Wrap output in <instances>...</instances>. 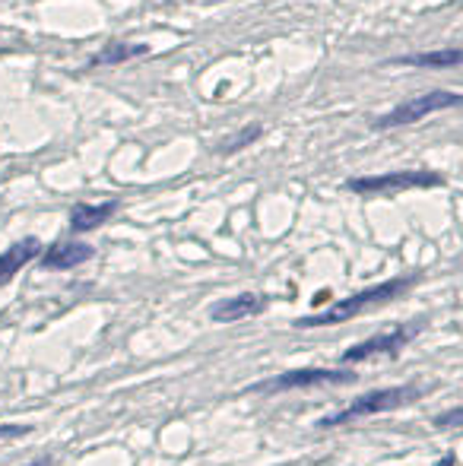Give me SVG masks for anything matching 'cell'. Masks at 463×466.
Masks as SVG:
<instances>
[{
	"mask_svg": "<svg viewBox=\"0 0 463 466\" xmlns=\"http://www.w3.org/2000/svg\"><path fill=\"white\" fill-rule=\"evenodd\" d=\"M419 277H397V279H388V282H377V286H368L362 289V292L349 295V299L337 301L334 308H327V311L321 314H308V318H298L296 327H334V324H343V320H352L356 314L368 311V308H377V305H388V301L400 299L403 292H407L413 282Z\"/></svg>",
	"mask_w": 463,
	"mask_h": 466,
	"instance_id": "cell-1",
	"label": "cell"
},
{
	"mask_svg": "<svg viewBox=\"0 0 463 466\" xmlns=\"http://www.w3.org/2000/svg\"><path fill=\"white\" fill-rule=\"evenodd\" d=\"M428 387H416V384H400V387H377V390H368L362 397H356L343 412L337 416L321 419V429H337V425H347L356 422V419L365 416H377V412H390V410H400V406L413 403V400L426 397Z\"/></svg>",
	"mask_w": 463,
	"mask_h": 466,
	"instance_id": "cell-2",
	"label": "cell"
},
{
	"mask_svg": "<svg viewBox=\"0 0 463 466\" xmlns=\"http://www.w3.org/2000/svg\"><path fill=\"white\" fill-rule=\"evenodd\" d=\"M451 108H463V96L448 93V89H435V93L413 96V98H407V102H400L397 108H390L388 115L377 117L371 127L375 130L407 127V124H416V121H422V117L438 115V111H451Z\"/></svg>",
	"mask_w": 463,
	"mask_h": 466,
	"instance_id": "cell-3",
	"label": "cell"
},
{
	"mask_svg": "<svg viewBox=\"0 0 463 466\" xmlns=\"http://www.w3.org/2000/svg\"><path fill=\"white\" fill-rule=\"evenodd\" d=\"M334 384H356L352 369H289L277 378H267L251 384L254 393H286V390H308V387H334Z\"/></svg>",
	"mask_w": 463,
	"mask_h": 466,
	"instance_id": "cell-4",
	"label": "cell"
},
{
	"mask_svg": "<svg viewBox=\"0 0 463 466\" xmlns=\"http://www.w3.org/2000/svg\"><path fill=\"white\" fill-rule=\"evenodd\" d=\"M445 175L426 172V168H407V172H384V175H368V178H349L347 187L352 194H397V190H413V187H441Z\"/></svg>",
	"mask_w": 463,
	"mask_h": 466,
	"instance_id": "cell-5",
	"label": "cell"
},
{
	"mask_svg": "<svg viewBox=\"0 0 463 466\" xmlns=\"http://www.w3.org/2000/svg\"><path fill=\"white\" fill-rule=\"evenodd\" d=\"M419 330H422V324H403V327H397V330H390V333L368 337V339H362V343L349 346V350L343 352L340 362L352 365V362H368V359H375V356H397V352H400Z\"/></svg>",
	"mask_w": 463,
	"mask_h": 466,
	"instance_id": "cell-6",
	"label": "cell"
},
{
	"mask_svg": "<svg viewBox=\"0 0 463 466\" xmlns=\"http://www.w3.org/2000/svg\"><path fill=\"white\" fill-rule=\"evenodd\" d=\"M96 248L86 241H57L42 254V270H74V267L93 260Z\"/></svg>",
	"mask_w": 463,
	"mask_h": 466,
	"instance_id": "cell-7",
	"label": "cell"
},
{
	"mask_svg": "<svg viewBox=\"0 0 463 466\" xmlns=\"http://www.w3.org/2000/svg\"><path fill=\"white\" fill-rule=\"evenodd\" d=\"M267 308V299L257 292H241L235 299H226V301H216L210 308V318L216 324H232V320H241V318H251V314H260Z\"/></svg>",
	"mask_w": 463,
	"mask_h": 466,
	"instance_id": "cell-8",
	"label": "cell"
},
{
	"mask_svg": "<svg viewBox=\"0 0 463 466\" xmlns=\"http://www.w3.org/2000/svg\"><path fill=\"white\" fill-rule=\"evenodd\" d=\"M38 254H42V241L38 238H23L6 248V251L0 254V286H6V282L16 277L29 260H35Z\"/></svg>",
	"mask_w": 463,
	"mask_h": 466,
	"instance_id": "cell-9",
	"label": "cell"
},
{
	"mask_svg": "<svg viewBox=\"0 0 463 466\" xmlns=\"http://www.w3.org/2000/svg\"><path fill=\"white\" fill-rule=\"evenodd\" d=\"M115 213H117V200H106V203H76V207L70 209V228H74L76 235L93 232V228H99L102 222L112 219Z\"/></svg>",
	"mask_w": 463,
	"mask_h": 466,
	"instance_id": "cell-10",
	"label": "cell"
},
{
	"mask_svg": "<svg viewBox=\"0 0 463 466\" xmlns=\"http://www.w3.org/2000/svg\"><path fill=\"white\" fill-rule=\"evenodd\" d=\"M394 64L403 67H422V70H445L463 64V48H438V51H419V55H403Z\"/></svg>",
	"mask_w": 463,
	"mask_h": 466,
	"instance_id": "cell-11",
	"label": "cell"
},
{
	"mask_svg": "<svg viewBox=\"0 0 463 466\" xmlns=\"http://www.w3.org/2000/svg\"><path fill=\"white\" fill-rule=\"evenodd\" d=\"M149 51V45H136V42H108L99 55L89 57V67H108V64H124L143 57Z\"/></svg>",
	"mask_w": 463,
	"mask_h": 466,
	"instance_id": "cell-12",
	"label": "cell"
},
{
	"mask_svg": "<svg viewBox=\"0 0 463 466\" xmlns=\"http://www.w3.org/2000/svg\"><path fill=\"white\" fill-rule=\"evenodd\" d=\"M260 137V127L254 124V127H245V130H238V134L232 137V140H226L223 147H219V156H232V153H238V149H245L247 143H254Z\"/></svg>",
	"mask_w": 463,
	"mask_h": 466,
	"instance_id": "cell-13",
	"label": "cell"
},
{
	"mask_svg": "<svg viewBox=\"0 0 463 466\" xmlns=\"http://www.w3.org/2000/svg\"><path fill=\"white\" fill-rule=\"evenodd\" d=\"M435 425H438V429H458V425H463V406H460V410L441 412V416L435 419Z\"/></svg>",
	"mask_w": 463,
	"mask_h": 466,
	"instance_id": "cell-14",
	"label": "cell"
},
{
	"mask_svg": "<svg viewBox=\"0 0 463 466\" xmlns=\"http://www.w3.org/2000/svg\"><path fill=\"white\" fill-rule=\"evenodd\" d=\"M29 435V425H4L0 429V438H23Z\"/></svg>",
	"mask_w": 463,
	"mask_h": 466,
	"instance_id": "cell-15",
	"label": "cell"
},
{
	"mask_svg": "<svg viewBox=\"0 0 463 466\" xmlns=\"http://www.w3.org/2000/svg\"><path fill=\"white\" fill-rule=\"evenodd\" d=\"M23 466H51V457H42V461H35V463H23Z\"/></svg>",
	"mask_w": 463,
	"mask_h": 466,
	"instance_id": "cell-16",
	"label": "cell"
},
{
	"mask_svg": "<svg viewBox=\"0 0 463 466\" xmlns=\"http://www.w3.org/2000/svg\"><path fill=\"white\" fill-rule=\"evenodd\" d=\"M451 463H454V457H445V461H441L438 466H451Z\"/></svg>",
	"mask_w": 463,
	"mask_h": 466,
	"instance_id": "cell-17",
	"label": "cell"
}]
</instances>
